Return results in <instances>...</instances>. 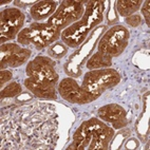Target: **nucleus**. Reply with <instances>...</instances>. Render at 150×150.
I'll return each mask as SVG.
<instances>
[{
	"mask_svg": "<svg viewBox=\"0 0 150 150\" xmlns=\"http://www.w3.org/2000/svg\"><path fill=\"white\" fill-rule=\"evenodd\" d=\"M25 16L16 8H6L0 14V38L1 43L10 41L19 34V31L24 23Z\"/></svg>",
	"mask_w": 150,
	"mask_h": 150,
	"instance_id": "8",
	"label": "nucleus"
},
{
	"mask_svg": "<svg viewBox=\"0 0 150 150\" xmlns=\"http://www.w3.org/2000/svg\"><path fill=\"white\" fill-rule=\"evenodd\" d=\"M85 1H62L55 13L48 19V23L62 30L78 21L83 15Z\"/></svg>",
	"mask_w": 150,
	"mask_h": 150,
	"instance_id": "7",
	"label": "nucleus"
},
{
	"mask_svg": "<svg viewBox=\"0 0 150 150\" xmlns=\"http://www.w3.org/2000/svg\"><path fill=\"white\" fill-rule=\"evenodd\" d=\"M114 135V130L98 118L83 122L73 135V146L69 149L102 150L107 149Z\"/></svg>",
	"mask_w": 150,
	"mask_h": 150,
	"instance_id": "2",
	"label": "nucleus"
},
{
	"mask_svg": "<svg viewBox=\"0 0 150 150\" xmlns=\"http://www.w3.org/2000/svg\"><path fill=\"white\" fill-rule=\"evenodd\" d=\"M103 11L104 2L102 1H85L83 17L62 31V41L71 48L81 45L89 32L103 20Z\"/></svg>",
	"mask_w": 150,
	"mask_h": 150,
	"instance_id": "3",
	"label": "nucleus"
},
{
	"mask_svg": "<svg viewBox=\"0 0 150 150\" xmlns=\"http://www.w3.org/2000/svg\"><path fill=\"white\" fill-rule=\"evenodd\" d=\"M60 30L50 23H32L19 32L17 40L21 45H32L38 50L47 48L58 39Z\"/></svg>",
	"mask_w": 150,
	"mask_h": 150,
	"instance_id": "4",
	"label": "nucleus"
},
{
	"mask_svg": "<svg viewBox=\"0 0 150 150\" xmlns=\"http://www.w3.org/2000/svg\"><path fill=\"white\" fill-rule=\"evenodd\" d=\"M98 117L107 123L112 124L115 129L123 128L128 123L126 110L117 104H109L99 108Z\"/></svg>",
	"mask_w": 150,
	"mask_h": 150,
	"instance_id": "12",
	"label": "nucleus"
},
{
	"mask_svg": "<svg viewBox=\"0 0 150 150\" xmlns=\"http://www.w3.org/2000/svg\"><path fill=\"white\" fill-rule=\"evenodd\" d=\"M130 33L123 25H114L108 30L98 42V52L111 58L118 56L128 46Z\"/></svg>",
	"mask_w": 150,
	"mask_h": 150,
	"instance_id": "6",
	"label": "nucleus"
},
{
	"mask_svg": "<svg viewBox=\"0 0 150 150\" xmlns=\"http://www.w3.org/2000/svg\"><path fill=\"white\" fill-rule=\"evenodd\" d=\"M149 11H150V8H149V1H145L144 6L142 8V12H143V16L145 17L146 19V23L147 25H149Z\"/></svg>",
	"mask_w": 150,
	"mask_h": 150,
	"instance_id": "20",
	"label": "nucleus"
},
{
	"mask_svg": "<svg viewBox=\"0 0 150 150\" xmlns=\"http://www.w3.org/2000/svg\"><path fill=\"white\" fill-rule=\"evenodd\" d=\"M0 68L3 70L6 67H20L31 56V50L20 48L16 43H3L1 45Z\"/></svg>",
	"mask_w": 150,
	"mask_h": 150,
	"instance_id": "11",
	"label": "nucleus"
},
{
	"mask_svg": "<svg viewBox=\"0 0 150 150\" xmlns=\"http://www.w3.org/2000/svg\"><path fill=\"white\" fill-rule=\"evenodd\" d=\"M54 108L46 104H39V107L30 106L19 108L15 115L2 124V135L17 134L21 144H31L34 149H51L56 142L57 122L53 116Z\"/></svg>",
	"mask_w": 150,
	"mask_h": 150,
	"instance_id": "1",
	"label": "nucleus"
},
{
	"mask_svg": "<svg viewBox=\"0 0 150 150\" xmlns=\"http://www.w3.org/2000/svg\"><path fill=\"white\" fill-rule=\"evenodd\" d=\"M59 95L71 104H89L98 98V95L87 91L83 86H79L77 81L72 78H64L58 85Z\"/></svg>",
	"mask_w": 150,
	"mask_h": 150,
	"instance_id": "9",
	"label": "nucleus"
},
{
	"mask_svg": "<svg viewBox=\"0 0 150 150\" xmlns=\"http://www.w3.org/2000/svg\"><path fill=\"white\" fill-rule=\"evenodd\" d=\"M24 86L34 94L35 96L43 99H56V83H43L36 81L32 77H28L24 81Z\"/></svg>",
	"mask_w": 150,
	"mask_h": 150,
	"instance_id": "13",
	"label": "nucleus"
},
{
	"mask_svg": "<svg viewBox=\"0 0 150 150\" xmlns=\"http://www.w3.org/2000/svg\"><path fill=\"white\" fill-rule=\"evenodd\" d=\"M56 11V2L54 1H38L31 8V15L35 20L50 18Z\"/></svg>",
	"mask_w": 150,
	"mask_h": 150,
	"instance_id": "14",
	"label": "nucleus"
},
{
	"mask_svg": "<svg viewBox=\"0 0 150 150\" xmlns=\"http://www.w3.org/2000/svg\"><path fill=\"white\" fill-rule=\"evenodd\" d=\"M27 74L36 81L57 83L58 74L55 70V62L46 56H37L27 66Z\"/></svg>",
	"mask_w": 150,
	"mask_h": 150,
	"instance_id": "10",
	"label": "nucleus"
},
{
	"mask_svg": "<svg viewBox=\"0 0 150 150\" xmlns=\"http://www.w3.org/2000/svg\"><path fill=\"white\" fill-rule=\"evenodd\" d=\"M142 4V1H116L115 6L116 10L120 13V15L123 17H129L131 16L134 12H137Z\"/></svg>",
	"mask_w": 150,
	"mask_h": 150,
	"instance_id": "16",
	"label": "nucleus"
},
{
	"mask_svg": "<svg viewBox=\"0 0 150 150\" xmlns=\"http://www.w3.org/2000/svg\"><path fill=\"white\" fill-rule=\"evenodd\" d=\"M121 81V75L114 69L105 68V69L92 70L86 73L83 77V87L87 91L100 96L103 92L110 88L115 87Z\"/></svg>",
	"mask_w": 150,
	"mask_h": 150,
	"instance_id": "5",
	"label": "nucleus"
},
{
	"mask_svg": "<svg viewBox=\"0 0 150 150\" xmlns=\"http://www.w3.org/2000/svg\"><path fill=\"white\" fill-rule=\"evenodd\" d=\"M142 22V18L139 15H131V16H129L126 18V23H128L129 25H131V27H139V24Z\"/></svg>",
	"mask_w": 150,
	"mask_h": 150,
	"instance_id": "18",
	"label": "nucleus"
},
{
	"mask_svg": "<svg viewBox=\"0 0 150 150\" xmlns=\"http://www.w3.org/2000/svg\"><path fill=\"white\" fill-rule=\"evenodd\" d=\"M11 78H12V73L10 71H8V70H1V73H0V85H1V87L6 81H10Z\"/></svg>",
	"mask_w": 150,
	"mask_h": 150,
	"instance_id": "19",
	"label": "nucleus"
},
{
	"mask_svg": "<svg viewBox=\"0 0 150 150\" xmlns=\"http://www.w3.org/2000/svg\"><path fill=\"white\" fill-rule=\"evenodd\" d=\"M112 64V58L108 55L97 52L89 59L87 62V68L90 70H97V69H105L109 68Z\"/></svg>",
	"mask_w": 150,
	"mask_h": 150,
	"instance_id": "15",
	"label": "nucleus"
},
{
	"mask_svg": "<svg viewBox=\"0 0 150 150\" xmlns=\"http://www.w3.org/2000/svg\"><path fill=\"white\" fill-rule=\"evenodd\" d=\"M21 91H22L21 86H20L18 83H16V81L11 83L10 85H8L6 88L2 89V91H1V99L6 98V97L16 96L17 94H19Z\"/></svg>",
	"mask_w": 150,
	"mask_h": 150,
	"instance_id": "17",
	"label": "nucleus"
}]
</instances>
